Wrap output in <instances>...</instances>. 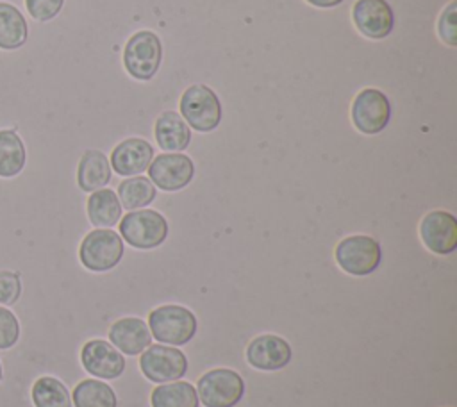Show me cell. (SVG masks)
<instances>
[{"mask_svg": "<svg viewBox=\"0 0 457 407\" xmlns=\"http://www.w3.org/2000/svg\"><path fill=\"white\" fill-rule=\"evenodd\" d=\"M152 337L170 346H182L193 339L198 328L196 316L184 305L166 303L148 314Z\"/></svg>", "mask_w": 457, "mask_h": 407, "instance_id": "cell-1", "label": "cell"}, {"mask_svg": "<svg viewBox=\"0 0 457 407\" xmlns=\"http://www.w3.org/2000/svg\"><path fill=\"white\" fill-rule=\"evenodd\" d=\"M196 395L204 407H236L243 400L245 380L234 370L214 368L198 378Z\"/></svg>", "mask_w": 457, "mask_h": 407, "instance_id": "cell-2", "label": "cell"}, {"mask_svg": "<svg viewBox=\"0 0 457 407\" xmlns=\"http://www.w3.org/2000/svg\"><path fill=\"white\" fill-rule=\"evenodd\" d=\"M120 234L130 246L150 250L164 243L168 236V221L154 209L130 211L120 221Z\"/></svg>", "mask_w": 457, "mask_h": 407, "instance_id": "cell-3", "label": "cell"}, {"mask_svg": "<svg viewBox=\"0 0 457 407\" xmlns=\"http://www.w3.org/2000/svg\"><path fill=\"white\" fill-rule=\"evenodd\" d=\"M334 257L339 268L348 275L364 277L378 268L382 261V250L378 241L371 236L355 234L337 243Z\"/></svg>", "mask_w": 457, "mask_h": 407, "instance_id": "cell-4", "label": "cell"}, {"mask_svg": "<svg viewBox=\"0 0 457 407\" xmlns=\"http://www.w3.org/2000/svg\"><path fill=\"white\" fill-rule=\"evenodd\" d=\"M180 112L187 127H193L198 132H211L220 125L221 104L211 87L205 84H193L182 93Z\"/></svg>", "mask_w": 457, "mask_h": 407, "instance_id": "cell-5", "label": "cell"}, {"mask_svg": "<svg viewBox=\"0 0 457 407\" xmlns=\"http://www.w3.org/2000/svg\"><path fill=\"white\" fill-rule=\"evenodd\" d=\"M123 257V241L111 228H95L82 239L79 259L89 271H109Z\"/></svg>", "mask_w": 457, "mask_h": 407, "instance_id": "cell-6", "label": "cell"}, {"mask_svg": "<svg viewBox=\"0 0 457 407\" xmlns=\"http://www.w3.org/2000/svg\"><path fill=\"white\" fill-rule=\"evenodd\" d=\"M161 57V39L152 30H139L132 34L123 50L125 70L137 80L152 79L159 70Z\"/></svg>", "mask_w": 457, "mask_h": 407, "instance_id": "cell-7", "label": "cell"}, {"mask_svg": "<svg viewBox=\"0 0 457 407\" xmlns=\"http://www.w3.org/2000/svg\"><path fill=\"white\" fill-rule=\"evenodd\" d=\"M141 373L155 384L173 382L186 375L187 357L182 350L166 345H150L139 357Z\"/></svg>", "mask_w": 457, "mask_h": 407, "instance_id": "cell-8", "label": "cell"}, {"mask_svg": "<svg viewBox=\"0 0 457 407\" xmlns=\"http://www.w3.org/2000/svg\"><path fill=\"white\" fill-rule=\"evenodd\" d=\"M391 118L387 96L373 87H366L352 102V121L362 134H378Z\"/></svg>", "mask_w": 457, "mask_h": 407, "instance_id": "cell-9", "label": "cell"}, {"mask_svg": "<svg viewBox=\"0 0 457 407\" xmlns=\"http://www.w3.org/2000/svg\"><path fill=\"white\" fill-rule=\"evenodd\" d=\"M148 179L162 191H179L186 187L193 175V161L180 152H166L152 159L148 164Z\"/></svg>", "mask_w": 457, "mask_h": 407, "instance_id": "cell-10", "label": "cell"}, {"mask_svg": "<svg viewBox=\"0 0 457 407\" xmlns=\"http://www.w3.org/2000/svg\"><path fill=\"white\" fill-rule=\"evenodd\" d=\"M423 245L437 255H448L457 248V220L446 211H430L420 221Z\"/></svg>", "mask_w": 457, "mask_h": 407, "instance_id": "cell-11", "label": "cell"}, {"mask_svg": "<svg viewBox=\"0 0 457 407\" xmlns=\"http://www.w3.org/2000/svg\"><path fill=\"white\" fill-rule=\"evenodd\" d=\"M80 362L84 370L96 378H118L125 371V357L111 343L104 339H91L80 350Z\"/></svg>", "mask_w": 457, "mask_h": 407, "instance_id": "cell-12", "label": "cell"}, {"mask_svg": "<svg viewBox=\"0 0 457 407\" xmlns=\"http://www.w3.org/2000/svg\"><path fill=\"white\" fill-rule=\"evenodd\" d=\"M245 355L250 366L262 371H277L289 364L293 350L280 336L262 334L248 343Z\"/></svg>", "mask_w": 457, "mask_h": 407, "instance_id": "cell-13", "label": "cell"}, {"mask_svg": "<svg viewBox=\"0 0 457 407\" xmlns=\"http://www.w3.org/2000/svg\"><path fill=\"white\" fill-rule=\"evenodd\" d=\"M357 30L370 39H384L395 25L393 9L386 0H357L352 7Z\"/></svg>", "mask_w": 457, "mask_h": 407, "instance_id": "cell-14", "label": "cell"}, {"mask_svg": "<svg viewBox=\"0 0 457 407\" xmlns=\"http://www.w3.org/2000/svg\"><path fill=\"white\" fill-rule=\"evenodd\" d=\"M154 159V148L141 137L123 139L111 152V166L118 175L134 177L143 173Z\"/></svg>", "mask_w": 457, "mask_h": 407, "instance_id": "cell-15", "label": "cell"}, {"mask_svg": "<svg viewBox=\"0 0 457 407\" xmlns=\"http://www.w3.org/2000/svg\"><path fill=\"white\" fill-rule=\"evenodd\" d=\"M109 339L116 350L127 355H139L152 345L148 325L136 316L116 320L109 328Z\"/></svg>", "mask_w": 457, "mask_h": 407, "instance_id": "cell-16", "label": "cell"}, {"mask_svg": "<svg viewBox=\"0 0 457 407\" xmlns=\"http://www.w3.org/2000/svg\"><path fill=\"white\" fill-rule=\"evenodd\" d=\"M157 145L166 152H182L191 141V132L184 118L175 111H164L155 120L154 129Z\"/></svg>", "mask_w": 457, "mask_h": 407, "instance_id": "cell-17", "label": "cell"}, {"mask_svg": "<svg viewBox=\"0 0 457 407\" xmlns=\"http://www.w3.org/2000/svg\"><path fill=\"white\" fill-rule=\"evenodd\" d=\"M111 180V164L104 152L86 150L77 166V184L82 191L93 193Z\"/></svg>", "mask_w": 457, "mask_h": 407, "instance_id": "cell-18", "label": "cell"}, {"mask_svg": "<svg viewBox=\"0 0 457 407\" xmlns=\"http://www.w3.org/2000/svg\"><path fill=\"white\" fill-rule=\"evenodd\" d=\"M86 209L89 221L98 228L112 227L121 218V204L118 200V195L107 187L93 191L87 198Z\"/></svg>", "mask_w": 457, "mask_h": 407, "instance_id": "cell-19", "label": "cell"}, {"mask_svg": "<svg viewBox=\"0 0 457 407\" xmlns=\"http://www.w3.org/2000/svg\"><path fill=\"white\" fill-rule=\"evenodd\" d=\"M152 407H198V395L193 384L173 380L159 384L150 395Z\"/></svg>", "mask_w": 457, "mask_h": 407, "instance_id": "cell-20", "label": "cell"}, {"mask_svg": "<svg viewBox=\"0 0 457 407\" xmlns=\"http://www.w3.org/2000/svg\"><path fill=\"white\" fill-rule=\"evenodd\" d=\"M29 34L23 14L7 2H0V48L16 50L25 45Z\"/></svg>", "mask_w": 457, "mask_h": 407, "instance_id": "cell-21", "label": "cell"}, {"mask_svg": "<svg viewBox=\"0 0 457 407\" xmlns=\"http://www.w3.org/2000/svg\"><path fill=\"white\" fill-rule=\"evenodd\" d=\"M71 400L75 407H118L112 387L98 378L80 380L71 391Z\"/></svg>", "mask_w": 457, "mask_h": 407, "instance_id": "cell-22", "label": "cell"}, {"mask_svg": "<svg viewBox=\"0 0 457 407\" xmlns=\"http://www.w3.org/2000/svg\"><path fill=\"white\" fill-rule=\"evenodd\" d=\"M155 198V186L148 177L134 175L120 182L118 200L127 211H137L150 205Z\"/></svg>", "mask_w": 457, "mask_h": 407, "instance_id": "cell-23", "label": "cell"}, {"mask_svg": "<svg viewBox=\"0 0 457 407\" xmlns=\"http://www.w3.org/2000/svg\"><path fill=\"white\" fill-rule=\"evenodd\" d=\"M25 146L14 130H0V177H16L25 166Z\"/></svg>", "mask_w": 457, "mask_h": 407, "instance_id": "cell-24", "label": "cell"}, {"mask_svg": "<svg viewBox=\"0 0 457 407\" xmlns=\"http://www.w3.org/2000/svg\"><path fill=\"white\" fill-rule=\"evenodd\" d=\"M30 396L36 407H71V396L68 387L55 377H39L30 389Z\"/></svg>", "mask_w": 457, "mask_h": 407, "instance_id": "cell-25", "label": "cell"}, {"mask_svg": "<svg viewBox=\"0 0 457 407\" xmlns=\"http://www.w3.org/2000/svg\"><path fill=\"white\" fill-rule=\"evenodd\" d=\"M20 339V321L12 311L0 305V350L12 348Z\"/></svg>", "mask_w": 457, "mask_h": 407, "instance_id": "cell-26", "label": "cell"}, {"mask_svg": "<svg viewBox=\"0 0 457 407\" xmlns=\"http://www.w3.org/2000/svg\"><path fill=\"white\" fill-rule=\"evenodd\" d=\"M21 295V280L18 273L0 271V305H12Z\"/></svg>", "mask_w": 457, "mask_h": 407, "instance_id": "cell-27", "label": "cell"}, {"mask_svg": "<svg viewBox=\"0 0 457 407\" xmlns=\"http://www.w3.org/2000/svg\"><path fill=\"white\" fill-rule=\"evenodd\" d=\"M64 0H25L29 14L37 21H48L59 14Z\"/></svg>", "mask_w": 457, "mask_h": 407, "instance_id": "cell-28", "label": "cell"}, {"mask_svg": "<svg viewBox=\"0 0 457 407\" xmlns=\"http://www.w3.org/2000/svg\"><path fill=\"white\" fill-rule=\"evenodd\" d=\"M455 9H457V2H450L448 7L443 11V14L439 16V23H437V32L439 37L450 45L455 46L457 45V27H455Z\"/></svg>", "mask_w": 457, "mask_h": 407, "instance_id": "cell-29", "label": "cell"}, {"mask_svg": "<svg viewBox=\"0 0 457 407\" xmlns=\"http://www.w3.org/2000/svg\"><path fill=\"white\" fill-rule=\"evenodd\" d=\"M305 2H309V4L314 5V7H336V5H339L343 0H305Z\"/></svg>", "mask_w": 457, "mask_h": 407, "instance_id": "cell-30", "label": "cell"}, {"mask_svg": "<svg viewBox=\"0 0 457 407\" xmlns=\"http://www.w3.org/2000/svg\"><path fill=\"white\" fill-rule=\"evenodd\" d=\"M0 380H2V364H0Z\"/></svg>", "mask_w": 457, "mask_h": 407, "instance_id": "cell-31", "label": "cell"}]
</instances>
